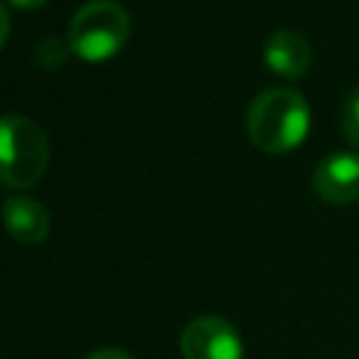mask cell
<instances>
[{
    "label": "cell",
    "mask_w": 359,
    "mask_h": 359,
    "mask_svg": "<svg viewBox=\"0 0 359 359\" xmlns=\"http://www.w3.org/2000/svg\"><path fill=\"white\" fill-rule=\"evenodd\" d=\"M311 126L306 98L292 87H269L255 95L247 109V135L266 154L294 151Z\"/></svg>",
    "instance_id": "cell-1"
},
{
    "label": "cell",
    "mask_w": 359,
    "mask_h": 359,
    "mask_svg": "<svg viewBox=\"0 0 359 359\" xmlns=\"http://www.w3.org/2000/svg\"><path fill=\"white\" fill-rule=\"evenodd\" d=\"M129 14L115 0L84 3L67 28V48L81 62H107L129 39Z\"/></svg>",
    "instance_id": "cell-2"
},
{
    "label": "cell",
    "mask_w": 359,
    "mask_h": 359,
    "mask_svg": "<svg viewBox=\"0 0 359 359\" xmlns=\"http://www.w3.org/2000/svg\"><path fill=\"white\" fill-rule=\"evenodd\" d=\"M48 137L25 115L0 118V185L11 191L31 188L48 168Z\"/></svg>",
    "instance_id": "cell-3"
},
{
    "label": "cell",
    "mask_w": 359,
    "mask_h": 359,
    "mask_svg": "<svg viewBox=\"0 0 359 359\" xmlns=\"http://www.w3.org/2000/svg\"><path fill=\"white\" fill-rule=\"evenodd\" d=\"M185 359H244V342L238 331L216 314L191 320L180 337Z\"/></svg>",
    "instance_id": "cell-4"
},
{
    "label": "cell",
    "mask_w": 359,
    "mask_h": 359,
    "mask_svg": "<svg viewBox=\"0 0 359 359\" xmlns=\"http://www.w3.org/2000/svg\"><path fill=\"white\" fill-rule=\"evenodd\" d=\"M314 194L328 205H348L359 199V154L331 151L311 174Z\"/></svg>",
    "instance_id": "cell-5"
},
{
    "label": "cell",
    "mask_w": 359,
    "mask_h": 359,
    "mask_svg": "<svg viewBox=\"0 0 359 359\" xmlns=\"http://www.w3.org/2000/svg\"><path fill=\"white\" fill-rule=\"evenodd\" d=\"M264 65L283 79H303L311 67V48L297 31H272L264 39Z\"/></svg>",
    "instance_id": "cell-6"
},
{
    "label": "cell",
    "mask_w": 359,
    "mask_h": 359,
    "mask_svg": "<svg viewBox=\"0 0 359 359\" xmlns=\"http://www.w3.org/2000/svg\"><path fill=\"white\" fill-rule=\"evenodd\" d=\"M3 227L20 244H39L50 230V216L36 199L11 196L3 202Z\"/></svg>",
    "instance_id": "cell-7"
},
{
    "label": "cell",
    "mask_w": 359,
    "mask_h": 359,
    "mask_svg": "<svg viewBox=\"0 0 359 359\" xmlns=\"http://www.w3.org/2000/svg\"><path fill=\"white\" fill-rule=\"evenodd\" d=\"M339 123H342V135L348 137V143L359 149V87H353L348 93V98L342 104Z\"/></svg>",
    "instance_id": "cell-8"
},
{
    "label": "cell",
    "mask_w": 359,
    "mask_h": 359,
    "mask_svg": "<svg viewBox=\"0 0 359 359\" xmlns=\"http://www.w3.org/2000/svg\"><path fill=\"white\" fill-rule=\"evenodd\" d=\"M84 359H135V356H129V353L121 351V348H98V351L87 353Z\"/></svg>",
    "instance_id": "cell-9"
},
{
    "label": "cell",
    "mask_w": 359,
    "mask_h": 359,
    "mask_svg": "<svg viewBox=\"0 0 359 359\" xmlns=\"http://www.w3.org/2000/svg\"><path fill=\"white\" fill-rule=\"evenodd\" d=\"M8 31H11V20H8V11H6V6L0 3V48H3V42H6Z\"/></svg>",
    "instance_id": "cell-10"
},
{
    "label": "cell",
    "mask_w": 359,
    "mask_h": 359,
    "mask_svg": "<svg viewBox=\"0 0 359 359\" xmlns=\"http://www.w3.org/2000/svg\"><path fill=\"white\" fill-rule=\"evenodd\" d=\"M11 6H17V8H22V11H34V8H39V6H45L48 0H8Z\"/></svg>",
    "instance_id": "cell-11"
}]
</instances>
